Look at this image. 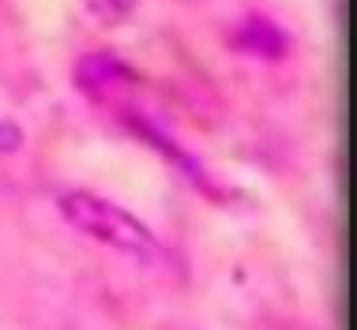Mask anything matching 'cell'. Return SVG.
<instances>
[{
  "instance_id": "1",
  "label": "cell",
  "mask_w": 357,
  "mask_h": 330,
  "mask_svg": "<svg viewBox=\"0 0 357 330\" xmlns=\"http://www.w3.org/2000/svg\"><path fill=\"white\" fill-rule=\"evenodd\" d=\"M56 210H61V218L68 221L72 229H79L83 237L98 240V244L121 251V256L136 259L143 267H154V270L173 267L169 248L154 237L147 221L136 218L132 210L117 207L113 199L94 196V191H83V188H72L56 199Z\"/></svg>"
},
{
  "instance_id": "2",
  "label": "cell",
  "mask_w": 357,
  "mask_h": 330,
  "mask_svg": "<svg viewBox=\"0 0 357 330\" xmlns=\"http://www.w3.org/2000/svg\"><path fill=\"white\" fill-rule=\"evenodd\" d=\"M124 124H128V128L136 132L139 139L147 143V147L158 150L162 158H169L173 165H177V173H181V177H188V180L196 184L199 191H204V196H211V199H218V196H222V188L215 184V177H211V169H207V165L199 162L192 150L181 147V143L173 139V135H169L166 128H158L154 120H147V116H139V113H128V116H124Z\"/></svg>"
},
{
  "instance_id": "5",
  "label": "cell",
  "mask_w": 357,
  "mask_h": 330,
  "mask_svg": "<svg viewBox=\"0 0 357 330\" xmlns=\"http://www.w3.org/2000/svg\"><path fill=\"white\" fill-rule=\"evenodd\" d=\"M86 12L105 26H117L136 12V0H86Z\"/></svg>"
},
{
  "instance_id": "4",
  "label": "cell",
  "mask_w": 357,
  "mask_h": 330,
  "mask_svg": "<svg viewBox=\"0 0 357 330\" xmlns=\"http://www.w3.org/2000/svg\"><path fill=\"white\" fill-rule=\"evenodd\" d=\"M229 49L241 53V56H256V61H286L294 42L275 19L259 15V12H248L237 19V26L229 31Z\"/></svg>"
},
{
  "instance_id": "6",
  "label": "cell",
  "mask_w": 357,
  "mask_h": 330,
  "mask_svg": "<svg viewBox=\"0 0 357 330\" xmlns=\"http://www.w3.org/2000/svg\"><path fill=\"white\" fill-rule=\"evenodd\" d=\"M23 128H19L15 120H0V158H4V154H15L19 147H23Z\"/></svg>"
},
{
  "instance_id": "3",
  "label": "cell",
  "mask_w": 357,
  "mask_h": 330,
  "mask_svg": "<svg viewBox=\"0 0 357 330\" xmlns=\"http://www.w3.org/2000/svg\"><path fill=\"white\" fill-rule=\"evenodd\" d=\"M72 75H75V86H79L91 102H113L121 91H128V86L136 83V72H132L121 56L102 53V49L83 53L79 61H75Z\"/></svg>"
}]
</instances>
